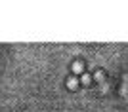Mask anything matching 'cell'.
I'll use <instances>...</instances> for the list:
<instances>
[{"mask_svg":"<svg viewBox=\"0 0 128 112\" xmlns=\"http://www.w3.org/2000/svg\"><path fill=\"white\" fill-rule=\"evenodd\" d=\"M82 84H90V76H82Z\"/></svg>","mask_w":128,"mask_h":112,"instance_id":"obj_1","label":"cell"}]
</instances>
